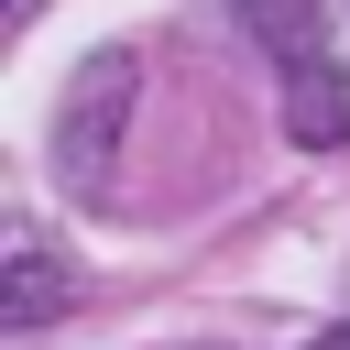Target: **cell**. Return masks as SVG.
<instances>
[{
  "label": "cell",
  "instance_id": "cell-4",
  "mask_svg": "<svg viewBox=\"0 0 350 350\" xmlns=\"http://www.w3.org/2000/svg\"><path fill=\"white\" fill-rule=\"evenodd\" d=\"M306 350H350V328H317V339H306Z\"/></svg>",
  "mask_w": 350,
  "mask_h": 350
},
{
  "label": "cell",
  "instance_id": "cell-2",
  "mask_svg": "<svg viewBox=\"0 0 350 350\" xmlns=\"http://www.w3.org/2000/svg\"><path fill=\"white\" fill-rule=\"evenodd\" d=\"M131 88H142V66H131L120 44H109V55H88V77L66 88V120H55V175H66L77 197H98V186H109V153H120Z\"/></svg>",
  "mask_w": 350,
  "mask_h": 350
},
{
  "label": "cell",
  "instance_id": "cell-1",
  "mask_svg": "<svg viewBox=\"0 0 350 350\" xmlns=\"http://www.w3.org/2000/svg\"><path fill=\"white\" fill-rule=\"evenodd\" d=\"M230 11L252 22V44L284 77V131L306 153H339L350 142V66L328 44V0H230Z\"/></svg>",
  "mask_w": 350,
  "mask_h": 350
},
{
  "label": "cell",
  "instance_id": "cell-5",
  "mask_svg": "<svg viewBox=\"0 0 350 350\" xmlns=\"http://www.w3.org/2000/svg\"><path fill=\"white\" fill-rule=\"evenodd\" d=\"M33 11H44V0H11V22H33Z\"/></svg>",
  "mask_w": 350,
  "mask_h": 350
},
{
  "label": "cell",
  "instance_id": "cell-3",
  "mask_svg": "<svg viewBox=\"0 0 350 350\" xmlns=\"http://www.w3.org/2000/svg\"><path fill=\"white\" fill-rule=\"evenodd\" d=\"M66 262H55V241L44 230H11V273H0V328H44V317H66Z\"/></svg>",
  "mask_w": 350,
  "mask_h": 350
}]
</instances>
